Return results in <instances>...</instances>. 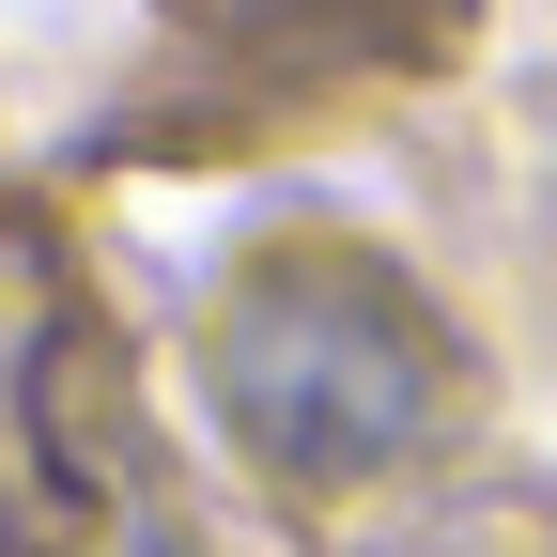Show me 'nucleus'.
I'll use <instances>...</instances> for the list:
<instances>
[{"mask_svg": "<svg viewBox=\"0 0 557 557\" xmlns=\"http://www.w3.org/2000/svg\"><path fill=\"white\" fill-rule=\"evenodd\" d=\"M218 418L278 465V480H372L403 449H434L449 418V341L403 295V263L372 248H263L218 310Z\"/></svg>", "mask_w": 557, "mask_h": 557, "instance_id": "f257e3e1", "label": "nucleus"}, {"mask_svg": "<svg viewBox=\"0 0 557 557\" xmlns=\"http://www.w3.org/2000/svg\"><path fill=\"white\" fill-rule=\"evenodd\" d=\"M0 557H186V511L156 449L124 418V372L94 325H62L16 372V496H0Z\"/></svg>", "mask_w": 557, "mask_h": 557, "instance_id": "f03ea898", "label": "nucleus"}, {"mask_svg": "<svg viewBox=\"0 0 557 557\" xmlns=\"http://www.w3.org/2000/svg\"><path fill=\"white\" fill-rule=\"evenodd\" d=\"M171 16L248 62H418L449 32V0H171Z\"/></svg>", "mask_w": 557, "mask_h": 557, "instance_id": "7ed1b4c3", "label": "nucleus"}]
</instances>
